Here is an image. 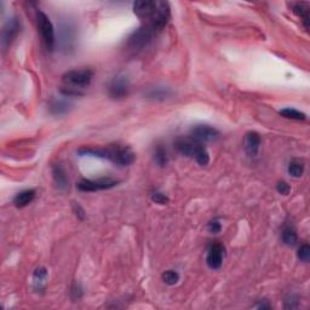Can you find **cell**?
Segmentation results:
<instances>
[{
  "label": "cell",
  "instance_id": "cell-12",
  "mask_svg": "<svg viewBox=\"0 0 310 310\" xmlns=\"http://www.w3.org/2000/svg\"><path fill=\"white\" fill-rule=\"evenodd\" d=\"M260 136L257 132H247L245 136V151L250 156H256L259 152Z\"/></svg>",
  "mask_w": 310,
  "mask_h": 310
},
{
  "label": "cell",
  "instance_id": "cell-11",
  "mask_svg": "<svg viewBox=\"0 0 310 310\" xmlns=\"http://www.w3.org/2000/svg\"><path fill=\"white\" fill-rule=\"evenodd\" d=\"M190 135L199 142H214L221 136L218 130L210 126V125H197L192 129Z\"/></svg>",
  "mask_w": 310,
  "mask_h": 310
},
{
  "label": "cell",
  "instance_id": "cell-21",
  "mask_svg": "<svg viewBox=\"0 0 310 310\" xmlns=\"http://www.w3.org/2000/svg\"><path fill=\"white\" fill-rule=\"evenodd\" d=\"M279 114L281 116L286 119H291V120H297V121H304L307 119V115L302 111L297 109H293V108H285L279 111Z\"/></svg>",
  "mask_w": 310,
  "mask_h": 310
},
{
  "label": "cell",
  "instance_id": "cell-7",
  "mask_svg": "<svg viewBox=\"0 0 310 310\" xmlns=\"http://www.w3.org/2000/svg\"><path fill=\"white\" fill-rule=\"evenodd\" d=\"M130 91V80L126 75H116L108 84V94L111 99L120 100L126 97Z\"/></svg>",
  "mask_w": 310,
  "mask_h": 310
},
{
  "label": "cell",
  "instance_id": "cell-29",
  "mask_svg": "<svg viewBox=\"0 0 310 310\" xmlns=\"http://www.w3.org/2000/svg\"><path fill=\"white\" fill-rule=\"evenodd\" d=\"M73 208H74L75 214H77L79 218H80V219L85 218V211H84L83 208H81V206L79 205V204L73 203Z\"/></svg>",
  "mask_w": 310,
  "mask_h": 310
},
{
  "label": "cell",
  "instance_id": "cell-25",
  "mask_svg": "<svg viewBox=\"0 0 310 310\" xmlns=\"http://www.w3.org/2000/svg\"><path fill=\"white\" fill-rule=\"evenodd\" d=\"M151 199L152 201H154L155 204H159V205H166V204H168V201H170L167 195L164 194V193L159 192V190L152 192Z\"/></svg>",
  "mask_w": 310,
  "mask_h": 310
},
{
  "label": "cell",
  "instance_id": "cell-19",
  "mask_svg": "<svg viewBox=\"0 0 310 310\" xmlns=\"http://www.w3.org/2000/svg\"><path fill=\"white\" fill-rule=\"evenodd\" d=\"M62 38H61V43L64 45V48H72V43L74 42V28L70 26L69 23L64 24L62 27Z\"/></svg>",
  "mask_w": 310,
  "mask_h": 310
},
{
  "label": "cell",
  "instance_id": "cell-14",
  "mask_svg": "<svg viewBox=\"0 0 310 310\" xmlns=\"http://www.w3.org/2000/svg\"><path fill=\"white\" fill-rule=\"evenodd\" d=\"M172 91L166 86H154L146 92V97L153 101H165L170 99Z\"/></svg>",
  "mask_w": 310,
  "mask_h": 310
},
{
  "label": "cell",
  "instance_id": "cell-16",
  "mask_svg": "<svg viewBox=\"0 0 310 310\" xmlns=\"http://www.w3.org/2000/svg\"><path fill=\"white\" fill-rule=\"evenodd\" d=\"M70 108H72V104L66 100L53 99L49 103V110L53 115H63L70 110Z\"/></svg>",
  "mask_w": 310,
  "mask_h": 310
},
{
  "label": "cell",
  "instance_id": "cell-30",
  "mask_svg": "<svg viewBox=\"0 0 310 310\" xmlns=\"http://www.w3.org/2000/svg\"><path fill=\"white\" fill-rule=\"evenodd\" d=\"M257 308L258 309H270L271 308V306L270 304H266V303H260L259 306H257Z\"/></svg>",
  "mask_w": 310,
  "mask_h": 310
},
{
  "label": "cell",
  "instance_id": "cell-6",
  "mask_svg": "<svg viewBox=\"0 0 310 310\" xmlns=\"http://www.w3.org/2000/svg\"><path fill=\"white\" fill-rule=\"evenodd\" d=\"M154 33L155 32L153 29L149 28L148 26L141 27V28L132 32V34L130 35L129 39H127V46L133 51L143 50L144 48L151 44Z\"/></svg>",
  "mask_w": 310,
  "mask_h": 310
},
{
  "label": "cell",
  "instance_id": "cell-20",
  "mask_svg": "<svg viewBox=\"0 0 310 310\" xmlns=\"http://www.w3.org/2000/svg\"><path fill=\"white\" fill-rule=\"evenodd\" d=\"M153 160L155 164L159 167H165L168 162V156L166 153V149L162 146H157L156 148L154 149L153 153Z\"/></svg>",
  "mask_w": 310,
  "mask_h": 310
},
{
  "label": "cell",
  "instance_id": "cell-23",
  "mask_svg": "<svg viewBox=\"0 0 310 310\" xmlns=\"http://www.w3.org/2000/svg\"><path fill=\"white\" fill-rule=\"evenodd\" d=\"M288 173L290 176L295 178H299L303 176L304 173V164L303 161H299V160H292L288 165Z\"/></svg>",
  "mask_w": 310,
  "mask_h": 310
},
{
  "label": "cell",
  "instance_id": "cell-1",
  "mask_svg": "<svg viewBox=\"0 0 310 310\" xmlns=\"http://www.w3.org/2000/svg\"><path fill=\"white\" fill-rule=\"evenodd\" d=\"M133 12L154 32L165 28L170 20V5L166 1H136Z\"/></svg>",
  "mask_w": 310,
  "mask_h": 310
},
{
  "label": "cell",
  "instance_id": "cell-2",
  "mask_svg": "<svg viewBox=\"0 0 310 310\" xmlns=\"http://www.w3.org/2000/svg\"><path fill=\"white\" fill-rule=\"evenodd\" d=\"M78 154L81 156L90 155V156L108 159L114 164L121 165V166H129L136 159V155L130 147L121 146H113L108 147V148H86L84 147V148L79 149Z\"/></svg>",
  "mask_w": 310,
  "mask_h": 310
},
{
  "label": "cell",
  "instance_id": "cell-8",
  "mask_svg": "<svg viewBox=\"0 0 310 310\" xmlns=\"http://www.w3.org/2000/svg\"><path fill=\"white\" fill-rule=\"evenodd\" d=\"M118 186V181L110 178H102L94 181V179H83L77 184V188L81 192H99V190L110 189Z\"/></svg>",
  "mask_w": 310,
  "mask_h": 310
},
{
  "label": "cell",
  "instance_id": "cell-17",
  "mask_svg": "<svg viewBox=\"0 0 310 310\" xmlns=\"http://www.w3.org/2000/svg\"><path fill=\"white\" fill-rule=\"evenodd\" d=\"M52 177L58 189L64 190L68 188V177L66 175V171L59 164H55L52 166Z\"/></svg>",
  "mask_w": 310,
  "mask_h": 310
},
{
  "label": "cell",
  "instance_id": "cell-26",
  "mask_svg": "<svg viewBox=\"0 0 310 310\" xmlns=\"http://www.w3.org/2000/svg\"><path fill=\"white\" fill-rule=\"evenodd\" d=\"M298 258L304 263H308L310 259V247L309 245L304 244L299 247L298 250Z\"/></svg>",
  "mask_w": 310,
  "mask_h": 310
},
{
  "label": "cell",
  "instance_id": "cell-22",
  "mask_svg": "<svg viewBox=\"0 0 310 310\" xmlns=\"http://www.w3.org/2000/svg\"><path fill=\"white\" fill-rule=\"evenodd\" d=\"M282 241L287 246H295L298 241V236L292 227H286L282 230Z\"/></svg>",
  "mask_w": 310,
  "mask_h": 310
},
{
  "label": "cell",
  "instance_id": "cell-3",
  "mask_svg": "<svg viewBox=\"0 0 310 310\" xmlns=\"http://www.w3.org/2000/svg\"><path fill=\"white\" fill-rule=\"evenodd\" d=\"M92 79H94V70L89 68L69 70L63 75L64 86L61 89V92L64 96H79L81 95L80 90L88 88Z\"/></svg>",
  "mask_w": 310,
  "mask_h": 310
},
{
  "label": "cell",
  "instance_id": "cell-4",
  "mask_svg": "<svg viewBox=\"0 0 310 310\" xmlns=\"http://www.w3.org/2000/svg\"><path fill=\"white\" fill-rule=\"evenodd\" d=\"M173 147L179 154L184 156L194 157L200 166H206L210 162V155L205 147L193 137H181L173 142Z\"/></svg>",
  "mask_w": 310,
  "mask_h": 310
},
{
  "label": "cell",
  "instance_id": "cell-27",
  "mask_svg": "<svg viewBox=\"0 0 310 310\" xmlns=\"http://www.w3.org/2000/svg\"><path fill=\"white\" fill-rule=\"evenodd\" d=\"M221 229H222V224H221V222H219L217 218L216 219H212V221L208 223V230H210L212 234L219 233V232H221Z\"/></svg>",
  "mask_w": 310,
  "mask_h": 310
},
{
  "label": "cell",
  "instance_id": "cell-9",
  "mask_svg": "<svg viewBox=\"0 0 310 310\" xmlns=\"http://www.w3.org/2000/svg\"><path fill=\"white\" fill-rule=\"evenodd\" d=\"M20 28L21 22L17 17H11L7 20L1 32V46L4 50L12 44L13 39L17 37L18 32H20Z\"/></svg>",
  "mask_w": 310,
  "mask_h": 310
},
{
  "label": "cell",
  "instance_id": "cell-24",
  "mask_svg": "<svg viewBox=\"0 0 310 310\" xmlns=\"http://www.w3.org/2000/svg\"><path fill=\"white\" fill-rule=\"evenodd\" d=\"M161 279L168 286H173L179 281V274L176 270H166L162 273Z\"/></svg>",
  "mask_w": 310,
  "mask_h": 310
},
{
  "label": "cell",
  "instance_id": "cell-18",
  "mask_svg": "<svg viewBox=\"0 0 310 310\" xmlns=\"http://www.w3.org/2000/svg\"><path fill=\"white\" fill-rule=\"evenodd\" d=\"M293 11L297 16L302 18L304 27L307 29L309 28V6L306 2H297L293 5Z\"/></svg>",
  "mask_w": 310,
  "mask_h": 310
},
{
  "label": "cell",
  "instance_id": "cell-15",
  "mask_svg": "<svg viewBox=\"0 0 310 310\" xmlns=\"http://www.w3.org/2000/svg\"><path fill=\"white\" fill-rule=\"evenodd\" d=\"M46 281H48V270L44 266H39L33 273V288L37 292H42L45 290Z\"/></svg>",
  "mask_w": 310,
  "mask_h": 310
},
{
  "label": "cell",
  "instance_id": "cell-13",
  "mask_svg": "<svg viewBox=\"0 0 310 310\" xmlns=\"http://www.w3.org/2000/svg\"><path fill=\"white\" fill-rule=\"evenodd\" d=\"M35 195H37V193H35L34 189L22 190V192H20L18 194H16L12 203L13 205L18 208L26 207L27 205H29V204L35 199Z\"/></svg>",
  "mask_w": 310,
  "mask_h": 310
},
{
  "label": "cell",
  "instance_id": "cell-28",
  "mask_svg": "<svg viewBox=\"0 0 310 310\" xmlns=\"http://www.w3.org/2000/svg\"><path fill=\"white\" fill-rule=\"evenodd\" d=\"M276 190H277V193H280V194L287 195L288 193H290L291 187L288 186V183H286L285 181H281L276 184Z\"/></svg>",
  "mask_w": 310,
  "mask_h": 310
},
{
  "label": "cell",
  "instance_id": "cell-5",
  "mask_svg": "<svg viewBox=\"0 0 310 310\" xmlns=\"http://www.w3.org/2000/svg\"><path fill=\"white\" fill-rule=\"evenodd\" d=\"M37 26L45 49L48 51H52L56 44L55 29H53L52 23H51L50 18L46 16V13L43 11L37 12Z\"/></svg>",
  "mask_w": 310,
  "mask_h": 310
},
{
  "label": "cell",
  "instance_id": "cell-10",
  "mask_svg": "<svg viewBox=\"0 0 310 310\" xmlns=\"http://www.w3.org/2000/svg\"><path fill=\"white\" fill-rule=\"evenodd\" d=\"M225 249L222 244L214 243L212 244L207 250V256H206V263H207L208 268L212 270H217L223 264V259H224Z\"/></svg>",
  "mask_w": 310,
  "mask_h": 310
}]
</instances>
